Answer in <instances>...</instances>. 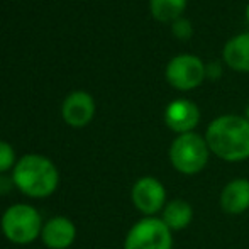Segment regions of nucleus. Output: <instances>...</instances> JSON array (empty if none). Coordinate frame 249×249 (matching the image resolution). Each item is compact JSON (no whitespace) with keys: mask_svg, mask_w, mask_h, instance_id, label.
Segmentation results:
<instances>
[{"mask_svg":"<svg viewBox=\"0 0 249 249\" xmlns=\"http://www.w3.org/2000/svg\"><path fill=\"white\" fill-rule=\"evenodd\" d=\"M14 187L29 198H48L59 187L58 166L44 154L29 153L19 158L10 173Z\"/></svg>","mask_w":249,"mask_h":249,"instance_id":"f257e3e1","label":"nucleus"},{"mask_svg":"<svg viewBox=\"0 0 249 249\" xmlns=\"http://www.w3.org/2000/svg\"><path fill=\"white\" fill-rule=\"evenodd\" d=\"M205 141L210 153L229 163L249 158V121L241 115H220L209 124Z\"/></svg>","mask_w":249,"mask_h":249,"instance_id":"f03ea898","label":"nucleus"},{"mask_svg":"<svg viewBox=\"0 0 249 249\" xmlns=\"http://www.w3.org/2000/svg\"><path fill=\"white\" fill-rule=\"evenodd\" d=\"M43 224V217L36 207L19 202L10 205L2 213L0 229L7 241L17 246H26L36 239H41Z\"/></svg>","mask_w":249,"mask_h":249,"instance_id":"7ed1b4c3","label":"nucleus"},{"mask_svg":"<svg viewBox=\"0 0 249 249\" xmlns=\"http://www.w3.org/2000/svg\"><path fill=\"white\" fill-rule=\"evenodd\" d=\"M210 149L205 138L197 132L177 136L170 146L171 166L181 175H197L207 166Z\"/></svg>","mask_w":249,"mask_h":249,"instance_id":"20e7f679","label":"nucleus"},{"mask_svg":"<svg viewBox=\"0 0 249 249\" xmlns=\"http://www.w3.org/2000/svg\"><path fill=\"white\" fill-rule=\"evenodd\" d=\"M124 249H173V234L158 217H142L127 231Z\"/></svg>","mask_w":249,"mask_h":249,"instance_id":"39448f33","label":"nucleus"},{"mask_svg":"<svg viewBox=\"0 0 249 249\" xmlns=\"http://www.w3.org/2000/svg\"><path fill=\"white\" fill-rule=\"evenodd\" d=\"M166 82L173 89L187 92V90L197 89L207 76V66L203 61L194 54H180L175 56L166 65Z\"/></svg>","mask_w":249,"mask_h":249,"instance_id":"423d86ee","label":"nucleus"},{"mask_svg":"<svg viewBox=\"0 0 249 249\" xmlns=\"http://www.w3.org/2000/svg\"><path fill=\"white\" fill-rule=\"evenodd\" d=\"M132 205L144 217H154L158 212H163L166 205V188L158 178L141 177L134 181L131 190Z\"/></svg>","mask_w":249,"mask_h":249,"instance_id":"0eeeda50","label":"nucleus"},{"mask_svg":"<svg viewBox=\"0 0 249 249\" xmlns=\"http://www.w3.org/2000/svg\"><path fill=\"white\" fill-rule=\"evenodd\" d=\"M95 115V100L89 92L76 90L65 99L61 105V117L71 127H85Z\"/></svg>","mask_w":249,"mask_h":249,"instance_id":"6e6552de","label":"nucleus"},{"mask_svg":"<svg viewBox=\"0 0 249 249\" xmlns=\"http://www.w3.org/2000/svg\"><path fill=\"white\" fill-rule=\"evenodd\" d=\"M78 231L70 217L54 215L43 224L41 241L48 249H68L75 244Z\"/></svg>","mask_w":249,"mask_h":249,"instance_id":"1a4fd4ad","label":"nucleus"},{"mask_svg":"<svg viewBox=\"0 0 249 249\" xmlns=\"http://www.w3.org/2000/svg\"><path fill=\"white\" fill-rule=\"evenodd\" d=\"M164 122L178 136L194 132L200 122V110L192 100L177 99L164 108Z\"/></svg>","mask_w":249,"mask_h":249,"instance_id":"9d476101","label":"nucleus"},{"mask_svg":"<svg viewBox=\"0 0 249 249\" xmlns=\"http://www.w3.org/2000/svg\"><path fill=\"white\" fill-rule=\"evenodd\" d=\"M220 207L226 213L239 215L249 209V180L234 178L220 192Z\"/></svg>","mask_w":249,"mask_h":249,"instance_id":"9b49d317","label":"nucleus"},{"mask_svg":"<svg viewBox=\"0 0 249 249\" xmlns=\"http://www.w3.org/2000/svg\"><path fill=\"white\" fill-rule=\"evenodd\" d=\"M222 54L229 68L249 73V33H243L227 41Z\"/></svg>","mask_w":249,"mask_h":249,"instance_id":"f8f14e48","label":"nucleus"},{"mask_svg":"<svg viewBox=\"0 0 249 249\" xmlns=\"http://www.w3.org/2000/svg\"><path fill=\"white\" fill-rule=\"evenodd\" d=\"M192 219H194V207L187 202V200H181V198H177V200H171L164 205L163 209V220L170 231H183L185 227L190 226Z\"/></svg>","mask_w":249,"mask_h":249,"instance_id":"ddd939ff","label":"nucleus"},{"mask_svg":"<svg viewBox=\"0 0 249 249\" xmlns=\"http://www.w3.org/2000/svg\"><path fill=\"white\" fill-rule=\"evenodd\" d=\"M187 7V0H149V10L160 22H175Z\"/></svg>","mask_w":249,"mask_h":249,"instance_id":"4468645a","label":"nucleus"},{"mask_svg":"<svg viewBox=\"0 0 249 249\" xmlns=\"http://www.w3.org/2000/svg\"><path fill=\"white\" fill-rule=\"evenodd\" d=\"M16 163H17V156H16V151L10 146V142L0 139V175L9 173V171L12 173Z\"/></svg>","mask_w":249,"mask_h":249,"instance_id":"2eb2a0df","label":"nucleus"},{"mask_svg":"<svg viewBox=\"0 0 249 249\" xmlns=\"http://www.w3.org/2000/svg\"><path fill=\"white\" fill-rule=\"evenodd\" d=\"M171 31H173L175 37H178V39H181V41L190 39L192 34H194V27H192L190 20L183 19V17H180V19L175 20L173 27H171Z\"/></svg>","mask_w":249,"mask_h":249,"instance_id":"dca6fc26","label":"nucleus"},{"mask_svg":"<svg viewBox=\"0 0 249 249\" xmlns=\"http://www.w3.org/2000/svg\"><path fill=\"white\" fill-rule=\"evenodd\" d=\"M220 73H222V70L217 66V63H210L209 66H207V76L212 80H215L217 76H220Z\"/></svg>","mask_w":249,"mask_h":249,"instance_id":"f3484780","label":"nucleus"},{"mask_svg":"<svg viewBox=\"0 0 249 249\" xmlns=\"http://www.w3.org/2000/svg\"><path fill=\"white\" fill-rule=\"evenodd\" d=\"M246 19H248V22H249V5L246 7Z\"/></svg>","mask_w":249,"mask_h":249,"instance_id":"a211bd4d","label":"nucleus"},{"mask_svg":"<svg viewBox=\"0 0 249 249\" xmlns=\"http://www.w3.org/2000/svg\"><path fill=\"white\" fill-rule=\"evenodd\" d=\"M246 119H248V121H249V105H248V107H246Z\"/></svg>","mask_w":249,"mask_h":249,"instance_id":"6ab92c4d","label":"nucleus"}]
</instances>
